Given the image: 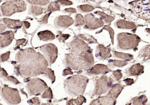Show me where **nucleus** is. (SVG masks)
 <instances>
[{
    "label": "nucleus",
    "mask_w": 150,
    "mask_h": 105,
    "mask_svg": "<svg viewBox=\"0 0 150 105\" xmlns=\"http://www.w3.org/2000/svg\"><path fill=\"white\" fill-rule=\"evenodd\" d=\"M49 65L45 56L39 52L30 60L24 63L14 65V73L16 76L26 77H35L43 74Z\"/></svg>",
    "instance_id": "obj_1"
},
{
    "label": "nucleus",
    "mask_w": 150,
    "mask_h": 105,
    "mask_svg": "<svg viewBox=\"0 0 150 105\" xmlns=\"http://www.w3.org/2000/svg\"><path fill=\"white\" fill-rule=\"evenodd\" d=\"M92 49L66 54L64 59L65 66L74 70L88 69L94 65Z\"/></svg>",
    "instance_id": "obj_2"
},
{
    "label": "nucleus",
    "mask_w": 150,
    "mask_h": 105,
    "mask_svg": "<svg viewBox=\"0 0 150 105\" xmlns=\"http://www.w3.org/2000/svg\"><path fill=\"white\" fill-rule=\"evenodd\" d=\"M88 82V78L84 76L74 75L64 80V87L65 91L70 96H80L84 93Z\"/></svg>",
    "instance_id": "obj_3"
},
{
    "label": "nucleus",
    "mask_w": 150,
    "mask_h": 105,
    "mask_svg": "<svg viewBox=\"0 0 150 105\" xmlns=\"http://www.w3.org/2000/svg\"><path fill=\"white\" fill-rule=\"evenodd\" d=\"M141 39L137 35L126 32L118 33L117 35V48L122 50H129L137 46Z\"/></svg>",
    "instance_id": "obj_4"
},
{
    "label": "nucleus",
    "mask_w": 150,
    "mask_h": 105,
    "mask_svg": "<svg viewBox=\"0 0 150 105\" xmlns=\"http://www.w3.org/2000/svg\"><path fill=\"white\" fill-rule=\"evenodd\" d=\"M1 9L4 16H9L16 12L25 11L26 5L23 0H12L2 4Z\"/></svg>",
    "instance_id": "obj_5"
},
{
    "label": "nucleus",
    "mask_w": 150,
    "mask_h": 105,
    "mask_svg": "<svg viewBox=\"0 0 150 105\" xmlns=\"http://www.w3.org/2000/svg\"><path fill=\"white\" fill-rule=\"evenodd\" d=\"M26 88L29 95H39L47 88V84L41 79L35 77L31 79L26 84Z\"/></svg>",
    "instance_id": "obj_6"
},
{
    "label": "nucleus",
    "mask_w": 150,
    "mask_h": 105,
    "mask_svg": "<svg viewBox=\"0 0 150 105\" xmlns=\"http://www.w3.org/2000/svg\"><path fill=\"white\" fill-rule=\"evenodd\" d=\"M1 96L8 104H16L21 102V99L19 91L15 88L4 86L1 92Z\"/></svg>",
    "instance_id": "obj_7"
},
{
    "label": "nucleus",
    "mask_w": 150,
    "mask_h": 105,
    "mask_svg": "<svg viewBox=\"0 0 150 105\" xmlns=\"http://www.w3.org/2000/svg\"><path fill=\"white\" fill-rule=\"evenodd\" d=\"M134 13L141 18H150V0H140L135 2L133 7Z\"/></svg>",
    "instance_id": "obj_8"
},
{
    "label": "nucleus",
    "mask_w": 150,
    "mask_h": 105,
    "mask_svg": "<svg viewBox=\"0 0 150 105\" xmlns=\"http://www.w3.org/2000/svg\"><path fill=\"white\" fill-rule=\"evenodd\" d=\"M40 51L47 60L49 65L53 64L57 57V48L53 43H47L40 47Z\"/></svg>",
    "instance_id": "obj_9"
},
{
    "label": "nucleus",
    "mask_w": 150,
    "mask_h": 105,
    "mask_svg": "<svg viewBox=\"0 0 150 105\" xmlns=\"http://www.w3.org/2000/svg\"><path fill=\"white\" fill-rule=\"evenodd\" d=\"M113 82L114 81L111 77H108L105 75L102 76L96 83L94 94L100 95L105 93L111 87Z\"/></svg>",
    "instance_id": "obj_10"
},
{
    "label": "nucleus",
    "mask_w": 150,
    "mask_h": 105,
    "mask_svg": "<svg viewBox=\"0 0 150 105\" xmlns=\"http://www.w3.org/2000/svg\"><path fill=\"white\" fill-rule=\"evenodd\" d=\"M36 54V50L32 48L22 49L18 52L15 56V60L19 63H24L32 59Z\"/></svg>",
    "instance_id": "obj_11"
},
{
    "label": "nucleus",
    "mask_w": 150,
    "mask_h": 105,
    "mask_svg": "<svg viewBox=\"0 0 150 105\" xmlns=\"http://www.w3.org/2000/svg\"><path fill=\"white\" fill-rule=\"evenodd\" d=\"M86 25L85 28L90 29H95L104 25V22L100 19L96 18L93 14L88 13L84 16Z\"/></svg>",
    "instance_id": "obj_12"
},
{
    "label": "nucleus",
    "mask_w": 150,
    "mask_h": 105,
    "mask_svg": "<svg viewBox=\"0 0 150 105\" xmlns=\"http://www.w3.org/2000/svg\"><path fill=\"white\" fill-rule=\"evenodd\" d=\"M68 46L71 52H80L91 49L87 43L80 39H74L68 44Z\"/></svg>",
    "instance_id": "obj_13"
},
{
    "label": "nucleus",
    "mask_w": 150,
    "mask_h": 105,
    "mask_svg": "<svg viewBox=\"0 0 150 105\" xmlns=\"http://www.w3.org/2000/svg\"><path fill=\"white\" fill-rule=\"evenodd\" d=\"M74 23L72 18L66 15H60L56 17L54 21V25L58 28H66Z\"/></svg>",
    "instance_id": "obj_14"
},
{
    "label": "nucleus",
    "mask_w": 150,
    "mask_h": 105,
    "mask_svg": "<svg viewBox=\"0 0 150 105\" xmlns=\"http://www.w3.org/2000/svg\"><path fill=\"white\" fill-rule=\"evenodd\" d=\"M15 33L12 31L0 33V48H3L9 45L14 39Z\"/></svg>",
    "instance_id": "obj_15"
},
{
    "label": "nucleus",
    "mask_w": 150,
    "mask_h": 105,
    "mask_svg": "<svg viewBox=\"0 0 150 105\" xmlns=\"http://www.w3.org/2000/svg\"><path fill=\"white\" fill-rule=\"evenodd\" d=\"M111 49L105 47L103 45H98L96 49V56L100 60H104L111 56Z\"/></svg>",
    "instance_id": "obj_16"
},
{
    "label": "nucleus",
    "mask_w": 150,
    "mask_h": 105,
    "mask_svg": "<svg viewBox=\"0 0 150 105\" xmlns=\"http://www.w3.org/2000/svg\"><path fill=\"white\" fill-rule=\"evenodd\" d=\"M111 71V69H110L107 66L103 64H97L87 69V73L88 74L93 75V74H105Z\"/></svg>",
    "instance_id": "obj_17"
},
{
    "label": "nucleus",
    "mask_w": 150,
    "mask_h": 105,
    "mask_svg": "<svg viewBox=\"0 0 150 105\" xmlns=\"http://www.w3.org/2000/svg\"><path fill=\"white\" fill-rule=\"evenodd\" d=\"M116 103L115 99L108 95L105 96L100 97L97 99L93 100L90 104H97V105H105V104H111L114 105Z\"/></svg>",
    "instance_id": "obj_18"
},
{
    "label": "nucleus",
    "mask_w": 150,
    "mask_h": 105,
    "mask_svg": "<svg viewBox=\"0 0 150 105\" xmlns=\"http://www.w3.org/2000/svg\"><path fill=\"white\" fill-rule=\"evenodd\" d=\"M144 66L140 63H137L125 70V73L128 76H138L144 72Z\"/></svg>",
    "instance_id": "obj_19"
},
{
    "label": "nucleus",
    "mask_w": 150,
    "mask_h": 105,
    "mask_svg": "<svg viewBox=\"0 0 150 105\" xmlns=\"http://www.w3.org/2000/svg\"><path fill=\"white\" fill-rule=\"evenodd\" d=\"M4 23L6 25V28L9 29H18L21 28L23 23L19 20L11 19L9 18H3L2 19Z\"/></svg>",
    "instance_id": "obj_20"
},
{
    "label": "nucleus",
    "mask_w": 150,
    "mask_h": 105,
    "mask_svg": "<svg viewBox=\"0 0 150 105\" xmlns=\"http://www.w3.org/2000/svg\"><path fill=\"white\" fill-rule=\"evenodd\" d=\"M38 36L42 41L51 40L55 38V35L51 31L48 30L39 32L38 33Z\"/></svg>",
    "instance_id": "obj_21"
},
{
    "label": "nucleus",
    "mask_w": 150,
    "mask_h": 105,
    "mask_svg": "<svg viewBox=\"0 0 150 105\" xmlns=\"http://www.w3.org/2000/svg\"><path fill=\"white\" fill-rule=\"evenodd\" d=\"M124 88V86L122 85L120 83H117L113 86L111 89L110 90L108 95L114 97V98H117L118 95L120 94L121 92Z\"/></svg>",
    "instance_id": "obj_22"
},
{
    "label": "nucleus",
    "mask_w": 150,
    "mask_h": 105,
    "mask_svg": "<svg viewBox=\"0 0 150 105\" xmlns=\"http://www.w3.org/2000/svg\"><path fill=\"white\" fill-rule=\"evenodd\" d=\"M114 25L118 28H123V29H132L136 27L135 24L132 23V22H129L128 21H126L123 19L118 20Z\"/></svg>",
    "instance_id": "obj_23"
},
{
    "label": "nucleus",
    "mask_w": 150,
    "mask_h": 105,
    "mask_svg": "<svg viewBox=\"0 0 150 105\" xmlns=\"http://www.w3.org/2000/svg\"><path fill=\"white\" fill-rule=\"evenodd\" d=\"M139 57L144 60L150 59V44L143 48L139 53Z\"/></svg>",
    "instance_id": "obj_24"
},
{
    "label": "nucleus",
    "mask_w": 150,
    "mask_h": 105,
    "mask_svg": "<svg viewBox=\"0 0 150 105\" xmlns=\"http://www.w3.org/2000/svg\"><path fill=\"white\" fill-rule=\"evenodd\" d=\"M128 64L127 60H109L108 66L112 68L114 67H122Z\"/></svg>",
    "instance_id": "obj_25"
},
{
    "label": "nucleus",
    "mask_w": 150,
    "mask_h": 105,
    "mask_svg": "<svg viewBox=\"0 0 150 105\" xmlns=\"http://www.w3.org/2000/svg\"><path fill=\"white\" fill-rule=\"evenodd\" d=\"M86 98L83 96L82 95L79 96V97L77 99H72L69 100L67 101V104H76V105H80L82 104L83 103L86 102Z\"/></svg>",
    "instance_id": "obj_26"
},
{
    "label": "nucleus",
    "mask_w": 150,
    "mask_h": 105,
    "mask_svg": "<svg viewBox=\"0 0 150 105\" xmlns=\"http://www.w3.org/2000/svg\"><path fill=\"white\" fill-rule=\"evenodd\" d=\"M113 53L115 57L125 60H131L133 59L134 57L132 55L129 54V53H124L122 52H118L116 51H114Z\"/></svg>",
    "instance_id": "obj_27"
},
{
    "label": "nucleus",
    "mask_w": 150,
    "mask_h": 105,
    "mask_svg": "<svg viewBox=\"0 0 150 105\" xmlns=\"http://www.w3.org/2000/svg\"><path fill=\"white\" fill-rule=\"evenodd\" d=\"M29 13L34 16L40 15L43 13V8L38 6L32 5L29 7Z\"/></svg>",
    "instance_id": "obj_28"
},
{
    "label": "nucleus",
    "mask_w": 150,
    "mask_h": 105,
    "mask_svg": "<svg viewBox=\"0 0 150 105\" xmlns=\"http://www.w3.org/2000/svg\"><path fill=\"white\" fill-rule=\"evenodd\" d=\"M147 100V97L144 95H142L139 97H136L134 98L131 102L132 104H145Z\"/></svg>",
    "instance_id": "obj_29"
},
{
    "label": "nucleus",
    "mask_w": 150,
    "mask_h": 105,
    "mask_svg": "<svg viewBox=\"0 0 150 105\" xmlns=\"http://www.w3.org/2000/svg\"><path fill=\"white\" fill-rule=\"evenodd\" d=\"M43 76L48 77L52 83H53L55 81V75H54V72L50 69V68H46V70L44 71V72L43 73Z\"/></svg>",
    "instance_id": "obj_30"
},
{
    "label": "nucleus",
    "mask_w": 150,
    "mask_h": 105,
    "mask_svg": "<svg viewBox=\"0 0 150 105\" xmlns=\"http://www.w3.org/2000/svg\"><path fill=\"white\" fill-rule=\"evenodd\" d=\"M96 14L98 15L99 16H100L101 17V18L106 22V23H110L111 22H112L114 18L111 16H109L108 15H107L106 13H105L103 12H101V11H97L95 12Z\"/></svg>",
    "instance_id": "obj_31"
},
{
    "label": "nucleus",
    "mask_w": 150,
    "mask_h": 105,
    "mask_svg": "<svg viewBox=\"0 0 150 105\" xmlns=\"http://www.w3.org/2000/svg\"><path fill=\"white\" fill-rule=\"evenodd\" d=\"M59 10H60V5L57 2H52L49 5L48 7L46 10V12L59 11Z\"/></svg>",
    "instance_id": "obj_32"
},
{
    "label": "nucleus",
    "mask_w": 150,
    "mask_h": 105,
    "mask_svg": "<svg viewBox=\"0 0 150 105\" xmlns=\"http://www.w3.org/2000/svg\"><path fill=\"white\" fill-rule=\"evenodd\" d=\"M79 36L82 39L86 41H88L90 43H97V40L93 36L86 34H79Z\"/></svg>",
    "instance_id": "obj_33"
},
{
    "label": "nucleus",
    "mask_w": 150,
    "mask_h": 105,
    "mask_svg": "<svg viewBox=\"0 0 150 105\" xmlns=\"http://www.w3.org/2000/svg\"><path fill=\"white\" fill-rule=\"evenodd\" d=\"M29 3L35 5H46L50 0H26Z\"/></svg>",
    "instance_id": "obj_34"
},
{
    "label": "nucleus",
    "mask_w": 150,
    "mask_h": 105,
    "mask_svg": "<svg viewBox=\"0 0 150 105\" xmlns=\"http://www.w3.org/2000/svg\"><path fill=\"white\" fill-rule=\"evenodd\" d=\"M85 23L84 18L81 14H77L76 16V21L74 22V25L76 26H81L83 25Z\"/></svg>",
    "instance_id": "obj_35"
},
{
    "label": "nucleus",
    "mask_w": 150,
    "mask_h": 105,
    "mask_svg": "<svg viewBox=\"0 0 150 105\" xmlns=\"http://www.w3.org/2000/svg\"><path fill=\"white\" fill-rule=\"evenodd\" d=\"M42 99H51L53 98L52 91L50 87H47L44 92L42 95Z\"/></svg>",
    "instance_id": "obj_36"
},
{
    "label": "nucleus",
    "mask_w": 150,
    "mask_h": 105,
    "mask_svg": "<svg viewBox=\"0 0 150 105\" xmlns=\"http://www.w3.org/2000/svg\"><path fill=\"white\" fill-rule=\"evenodd\" d=\"M110 77L114 82L115 80H120L122 77V74L120 70H117L112 72V74Z\"/></svg>",
    "instance_id": "obj_37"
},
{
    "label": "nucleus",
    "mask_w": 150,
    "mask_h": 105,
    "mask_svg": "<svg viewBox=\"0 0 150 105\" xmlns=\"http://www.w3.org/2000/svg\"><path fill=\"white\" fill-rule=\"evenodd\" d=\"M78 8L80 11L84 12H87L91 11L94 9V7H93V6L89 5H80V6H78Z\"/></svg>",
    "instance_id": "obj_38"
},
{
    "label": "nucleus",
    "mask_w": 150,
    "mask_h": 105,
    "mask_svg": "<svg viewBox=\"0 0 150 105\" xmlns=\"http://www.w3.org/2000/svg\"><path fill=\"white\" fill-rule=\"evenodd\" d=\"M4 79L5 81L9 82L15 84H17L20 83L19 81L16 78H15V77H13L12 76H7L6 77H4Z\"/></svg>",
    "instance_id": "obj_39"
},
{
    "label": "nucleus",
    "mask_w": 150,
    "mask_h": 105,
    "mask_svg": "<svg viewBox=\"0 0 150 105\" xmlns=\"http://www.w3.org/2000/svg\"><path fill=\"white\" fill-rule=\"evenodd\" d=\"M103 29H105V30L108 31V32L110 33V35L111 39V42L113 44L114 43V30L108 25L104 26V27H103Z\"/></svg>",
    "instance_id": "obj_40"
},
{
    "label": "nucleus",
    "mask_w": 150,
    "mask_h": 105,
    "mask_svg": "<svg viewBox=\"0 0 150 105\" xmlns=\"http://www.w3.org/2000/svg\"><path fill=\"white\" fill-rule=\"evenodd\" d=\"M10 52L8 51L5 53H3L0 55V62H4L7 61L10 56Z\"/></svg>",
    "instance_id": "obj_41"
},
{
    "label": "nucleus",
    "mask_w": 150,
    "mask_h": 105,
    "mask_svg": "<svg viewBox=\"0 0 150 105\" xmlns=\"http://www.w3.org/2000/svg\"><path fill=\"white\" fill-rule=\"evenodd\" d=\"M27 102L29 104H39L40 101V100L39 99L38 97H34L30 99V100H28Z\"/></svg>",
    "instance_id": "obj_42"
},
{
    "label": "nucleus",
    "mask_w": 150,
    "mask_h": 105,
    "mask_svg": "<svg viewBox=\"0 0 150 105\" xmlns=\"http://www.w3.org/2000/svg\"><path fill=\"white\" fill-rule=\"evenodd\" d=\"M70 35L68 34H60L59 35L57 36V39L59 40H60V42H63L66 40V39H67L69 38Z\"/></svg>",
    "instance_id": "obj_43"
},
{
    "label": "nucleus",
    "mask_w": 150,
    "mask_h": 105,
    "mask_svg": "<svg viewBox=\"0 0 150 105\" xmlns=\"http://www.w3.org/2000/svg\"><path fill=\"white\" fill-rule=\"evenodd\" d=\"M51 12H50L49 13H47V14H46L42 19H41V20L40 21V23H43V24H46V23H47V21H48V18H49V16H50V13Z\"/></svg>",
    "instance_id": "obj_44"
},
{
    "label": "nucleus",
    "mask_w": 150,
    "mask_h": 105,
    "mask_svg": "<svg viewBox=\"0 0 150 105\" xmlns=\"http://www.w3.org/2000/svg\"><path fill=\"white\" fill-rule=\"evenodd\" d=\"M56 1H57V2L60 3L62 5H70L73 4L71 1H70L69 0H56Z\"/></svg>",
    "instance_id": "obj_45"
},
{
    "label": "nucleus",
    "mask_w": 150,
    "mask_h": 105,
    "mask_svg": "<svg viewBox=\"0 0 150 105\" xmlns=\"http://www.w3.org/2000/svg\"><path fill=\"white\" fill-rule=\"evenodd\" d=\"M123 81H124V82L125 83L126 85H127V86L131 85L132 84H133L134 83V79H131V78H127V79H124Z\"/></svg>",
    "instance_id": "obj_46"
},
{
    "label": "nucleus",
    "mask_w": 150,
    "mask_h": 105,
    "mask_svg": "<svg viewBox=\"0 0 150 105\" xmlns=\"http://www.w3.org/2000/svg\"><path fill=\"white\" fill-rule=\"evenodd\" d=\"M7 76H8V73L5 70V69L2 67H0V77L4 78L5 77H6Z\"/></svg>",
    "instance_id": "obj_47"
},
{
    "label": "nucleus",
    "mask_w": 150,
    "mask_h": 105,
    "mask_svg": "<svg viewBox=\"0 0 150 105\" xmlns=\"http://www.w3.org/2000/svg\"><path fill=\"white\" fill-rule=\"evenodd\" d=\"M73 73L70 69H65L63 71V76H66L68 74H73Z\"/></svg>",
    "instance_id": "obj_48"
},
{
    "label": "nucleus",
    "mask_w": 150,
    "mask_h": 105,
    "mask_svg": "<svg viewBox=\"0 0 150 105\" xmlns=\"http://www.w3.org/2000/svg\"><path fill=\"white\" fill-rule=\"evenodd\" d=\"M64 12H70V13H76V9L73 8H66L64 10Z\"/></svg>",
    "instance_id": "obj_49"
},
{
    "label": "nucleus",
    "mask_w": 150,
    "mask_h": 105,
    "mask_svg": "<svg viewBox=\"0 0 150 105\" xmlns=\"http://www.w3.org/2000/svg\"><path fill=\"white\" fill-rule=\"evenodd\" d=\"M25 39H18L16 40V46H20L21 45H22L25 42Z\"/></svg>",
    "instance_id": "obj_50"
},
{
    "label": "nucleus",
    "mask_w": 150,
    "mask_h": 105,
    "mask_svg": "<svg viewBox=\"0 0 150 105\" xmlns=\"http://www.w3.org/2000/svg\"><path fill=\"white\" fill-rule=\"evenodd\" d=\"M6 28V25L4 23H2L0 22V33L4 31H5Z\"/></svg>",
    "instance_id": "obj_51"
},
{
    "label": "nucleus",
    "mask_w": 150,
    "mask_h": 105,
    "mask_svg": "<svg viewBox=\"0 0 150 105\" xmlns=\"http://www.w3.org/2000/svg\"><path fill=\"white\" fill-rule=\"evenodd\" d=\"M23 26H24V27L25 28H29V27H30V23L29 22H26V21H24L23 22Z\"/></svg>",
    "instance_id": "obj_52"
},
{
    "label": "nucleus",
    "mask_w": 150,
    "mask_h": 105,
    "mask_svg": "<svg viewBox=\"0 0 150 105\" xmlns=\"http://www.w3.org/2000/svg\"><path fill=\"white\" fill-rule=\"evenodd\" d=\"M146 31H147V32H148V33H149L150 34V29H149V28H146Z\"/></svg>",
    "instance_id": "obj_53"
},
{
    "label": "nucleus",
    "mask_w": 150,
    "mask_h": 105,
    "mask_svg": "<svg viewBox=\"0 0 150 105\" xmlns=\"http://www.w3.org/2000/svg\"><path fill=\"white\" fill-rule=\"evenodd\" d=\"M1 85H0V90H1Z\"/></svg>",
    "instance_id": "obj_54"
},
{
    "label": "nucleus",
    "mask_w": 150,
    "mask_h": 105,
    "mask_svg": "<svg viewBox=\"0 0 150 105\" xmlns=\"http://www.w3.org/2000/svg\"><path fill=\"white\" fill-rule=\"evenodd\" d=\"M1 0H0V3H1Z\"/></svg>",
    "instance_id": "obj_55"
},
{
    "label": "nucleus",
    "mask_w": 150,
    "mask_h": 105,
    "mask_svg": "<svg viewBox=\"0 0 150 105\" xmlns=\"http://www.w3.org/2000/svg\"><path fill=\"white\" fill-rule=\"evenodd\" d=\"M0 16H1V13H0Z\"/></svg>",
    "instance_id": "obj_56"
},
{
    "label": "nucleus",
    "mask_w": 150,
    "mask_h": 105,
    "mask_svg": "<svg viewBox=\"0 0 150 105\" xmlns=\"http://www.w3.org/2000/svg\"><path fill=\"white\" fill-rule=\"evenodd\" d=\"M0 104H1V103H0Z\"/></svg>",
    "instance_id": "obj_57"
}]
</instances>
